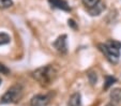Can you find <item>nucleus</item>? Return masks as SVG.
Segmentation results:
<instances>
[{
	"mask_svg": "<svg viewBox=\"0 0 121 106\" xmlns=\"http://www.w3.org/2000/svg\"><path fill=\"white\" fill-rule=\"evenodd\" d=\"M58 72L52 64L43 65L41 68H38L31 73V76L33 77L41 86H48L57 78Z\"/></svg>",
	"mask_w": 121,
	"mask_h": 106,
	"instance_id": "obj_1",
	"label": "nucleus"
},
{
	"mask_svg": "<svg viewBox=\"0 0 121 106\" xmlns=\"http://www.w3.org/2000/svg\"><path fill=\"white\" fill-rule=\"evenodd\" d=\"M98 48L110 63H118L120 58L121 42L116 40H108L105 44H98Z\"/></svg>",
	"mask_w": 121,
	"mask_h": 106,
	"instance_id": "obj_2",
	"label": "nucleus"
},
{
	"mask_svg": "<svg viewBox=\"0 0 121 106\" xmlns=\"http://www.w3.org/2000/svg\"><path fill=\"white\" fill-rule=\"evenodd\" d=\"M24 94V89L22 85L16 84L10 87L7 90V92L1 97L0 99V104H15L18 103L22 100Z\"/></svg>",
	"mask_w": 121,
	"mask_h": 106,
	"instance_id": "obj_3",
	"label": "nucleus"
},
{
	"mask_svg": "<svg viewBox=\"0 0 121 106\" xmlns=\"http://www.w3.org/2000/svg\"><path fill=\"white\" fill-rule=\"evenodd\" d=\"M66 34H61L57 38L55 42L53 43L54 47L56 48V51H58L60 54H66L68 53V43H66Z\"/></svg>",
	"mask_w": 121,
	"mask_h": 106,
	"instance_id": "obj_4",
	"label": "nucleus"
},
{
	"mask_svg": "<svg viewBox=\"0 0 121 106\" xmlns=\"http://www.w3.org/2000/svg\"><path fill=\"white\" fill-rule=\"evenodd\" d=\"M50 97L47 94H37L30 101L31 106H47L49 104Z\"/></svg>",
	"mask_w": 121,
	"mask_h": 106,
	"instance_id": "obj_5",
	"label": "nucleus"
},
{
	"mask_svg": "<svg viewBox=\"0 0 121 106\" xmlns=\"http://www.w3.org/2000/svg\"><path fill=\"white\" fill-rule=\"evenodd\" d=\"M48 2L50 3V5H52V7L56 8V9L62 10V11H65V12H70V11H71L70 5H69L68 2H66V1H64V0H48Z\"/></svg>",
	"mask_w": 121,
	"mask_h": 106,
	"instance_id": "obj_6",
	"label": "nucleus"
},
{
	"mask_svg": "<svg viewBox=\"0 0 121 106\" xmlns=\"http://www.w3.org/2000/svg\"><path fill=\"white\" fill-rule=\"evenodd\" d=\"M68 106H82V95L79 92H75L70 97L68 102Z\"/></svg>",
	"mask_w": 121,
	"mask_h": 106,
	"instance_id": "obj_7",
	"label": "nucleus"
},
{
	"mask_svg": "<svg viewBox=\"0 0 121 106\" xmlns=\"http://www.w3.org/2000/svg\"><path fill=\"white\" fill-rule=\"evenodd\" d=\"M109 98L112 103H115L116 105L120 104L121 103V88H114V89H112Z\"/></svg>",
	"mask_w": 121,
	"mask_h": 106,
	"instance_id": "obj_8",
	"label": "nucleus"
},
{
	"mask_svg": "<svg viewBox=\"0 0 121 106\" xmlns=\"http://www.w3.org/2000/svg\"><path fill=\"white\" fill-rule=\"evenodd\" d=\"M105 3H103L102 1H100V2L98 3V4L95 5V7H93L92 9H89L87 10L88 13L91 15V16H98V15H100L101 13H102L104 10H105Z\"/></svg>",
	"mask_w": 121,
	"mask_h": 106,
	"instance_id": "obj_9",
	"label": "nucleus"
},
{
	"mask_svg": "<svg viewBox=\"0 0 121 106\" xmlns=\"http://www.w3.org/2000/svg\"><path fill=\"white\" fill-rule=\"evenodd\" d=\"M116 81H117V78H116V77L107 75V76L105 77V84H104V86H103V89H104V90H107L108 88H109L110 86L114 85Z\"/></svg>",
	"mask_w": 121,
	"mask_h": 106,
	"instance_id": "obj_10",
	"label": "nucleus"
},
{
	"mask_svg": "<svg viewBox=\"0 0 121 106\" xmlns=\"http://www.w3.org/2000/svg\"><path fill=\"white\" fill-rule=\"evenodd\" d=\"M100 1H101V0H82V4L85 5V8H86L87 10L92 9L93 7H95V5L98 4Z\"/></svg>",
	"mask_w": 121,
	"mask_h": 106,
	"instance_id": "obj_11",
	"label": "nucleus"
},
{
	"mask_svg": "<svg viewBox=\"0 0 121 106\" xmlns=\"http://www.w3.org/2000/svg\"><path fill=\"white\" fill-rule=\"evenodd\" d=\"M11 42V38H10L9 34L4 32H1L0 33V46L1 45H5V44H9Z\"/></svg>",
	"mask_w": 121,
	"mask_h": 106,
	"instance_id": "obj_12",
	"label": "nucleus"
},
{
	"mask_svg": "<svg viewBox=\"0 0 121 106\" xmlns=\"http://www.w3.org/2000/svg\"><path fill=\"white\" fill-rule=\"evenodd\" d=\"M88 75V79H89L90 84L91 85H95L96 81H98V75H96V73L94 71H89L87 73Z\"/></svg>",
	"mask_w": 121,
	"mask_h": 106,
	"instance_id": "obj_13",
	"label": "nucleus"
},
{
	"mask_svg": "<svg viewBox=\"0 0 121 106\" xmlns=\"http://www.w3.org/2000/svg\"><path fill=\"white\" fill-rule=\"evenodd\" d=\"M13 5V1L12 0H0V9L4 10L8 8L12 7Z\"/></svg>",
	"mask_w": 121,
	"mask_h": 106,
	"instance_id": "obj_14",
	"label": "nucleus"
},
{
	"mask_svg": "<svg viewBox=\"0 0 121 106\" xmlns=\"http://www.w3.org/2000/svg\"><path fill=\"white\" fill-rule=\"evenodd\" d=\"M0 74H4V75H9L10 74V70L1 62H0Z\"/></svg>",
	"mask_w": 121,
	"mask_h": 106,
	"instance_id": "obj_15",
	"label": "nucleus"
},
{
	"mask_svg": "<svg viewBox=\"0 0 121 106\" xmlns=\"http://www.w3.org/2000/svg\"><path fill=\"white\" fill-rule=\"evenodd\" d=\"M68 23H69V26H70V27H72L73 29H76V28H77V25H76V23H75V21H74V19H69Z\"/></svg>",
	"mask_w": 121,
	"mask_h": 106,
	"instance_id": "obj_16",
	"label": "nucleus"
},
{
	"mask_svg": "<svg viewBox=\"0 0 121 106\" xmlns=\"http://www.w3.org/2000/svg\"><path fill=\"white\" fill-rule=\"evenodd\" d=\"M105 106H116V104L115 103H112V102H110V103H108V104H106Z\"/></svg>",
	"mask_w": 121,
	"mask_h": 106,
	"instance_id": "obj_17",
	"label": "nucleus"
},
{
	"mask_svg": "<svg viewBox=\"0 0 121 106\" xmlns=\"http://www.w3.org/2000/svg\"><path fill=\"white\" fill-rule=\"evenodd\" d=\"M0 84H1V78H0Z\"/></svg>",
	"mask_w": 121,
	"mask_h": 106,
	"instance_id": "obj_18",
	"label": "nucleus"
}]
</instances>
